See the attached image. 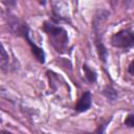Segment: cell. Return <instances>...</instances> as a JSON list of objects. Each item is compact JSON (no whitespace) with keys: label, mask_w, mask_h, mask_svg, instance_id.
Listing matches in <instances>:
<instances>
[{"label":"cell","mask_w":134,"mask_h":134,"mask_svg":"<svg viewBox=\"0 0 134 134\" xmlns=\"http://www.w3.org/2000/svg\"><path fill=\"white\" fill-rule=\"evenodd\" d=\"M8 26H9L12 32H14L15 35H18V36L23 37V38L27 41L28 45L30 46L31 52H32V54L35 55V58L37 59V61H38L39 63H41V64H44V63H45V52H44L43 48L39 47V46L30 39L28 25H27L24 21L18 19L16 16L9 15V17H8Z\"/></svg>","instance_id":"6da1fadb"},{"label":"cell","mask_w":134,"mask_h":134,"mask_svg":"<svg viewBox=\"0 0 134 134\" xmlns=\"http://www.w3.org/2000/svg\"><path fill=\"white\" fill-rule=\"evenodd\" d=\"M44 32L49 39V43L58 52H65L68 46V34L62 26L52 21H45L42 26Z\"/></svg>","instance_id":"7a4b0ae2"},{"label":"cell","mask_w":134,"mask_h":134,"mask_svg":"<svg viewBox=\"0 0 134 134\" xmlns=\"http://www.w3.org/2000/svg\"><path fill=\"white\" fill-rule=\"evenodd\" d=\"M108 16H109L108 12L100 10V12H98V14H96L94 16V19L92 21V30H93V35H94V44H95V48H96V52L98 54V58L103 63H107L108 50H107V48H106V46L104 45V42H103V37L100 35V31H99V24Z\"/></svg>","instance_id":"3957f363"},{"label":"cell","mask_w":134,"mask_h":134,"mask_svg":"<svg viewBox=\"0 0 134 134\" xmlns=\"http://www.w3.org/2000/svg\"><path fill=\"white\" fill-rule=\"evenodd\" d=\"M110 44L119 49H130L134 47V30L121 29L114 32L110 38Z\"/></svg>","instance_id":"277c9868"},{"label":"cell","mask_w":134,"mask_h":134,"mask_svg":"<svg viewBox=\"0 0 134 134\" xmlns=\"http://www.w3.org/2000/svg\"><path fill=\"white\" fill-rule=\"evenodd\" d=\"M91 105H92L91 92L90 91H85L82 94V96L79 98V100H77V103L74 107V110L77 113H83V112L88 111L91 108Z\"/></svg>","instance_id":"5b68a950"},{"label":"cell","mask_w":134,"mask_h":134,"mask_svg":"<svg viewBox=\"0 0 134 134\" xmlns=\"http://www.w3.org/2000/svg\"><path fill=\"white\" fill-rule=\"evenodd\" d=\"M83 71H84V74H85V77L87 80L88 83L90 84H94L96 81H97V73L96 71L90 67L88 64H83Z\"/></svg>","instance_id":"8992f818"},{"label":"cell","mask_w":134,"mask_h":134,"mask_svg":"<svg viewBox=\"0 0 134 134\" xmlns=\"http://www.w3.org/2000/svg\"><path fill=\"white\" fill-rule=\"evenodd\" d=\"M102 94H103L108 100H110V102H114V100H116L117 97H118V92H117V90H116L115 88H113L112 86H106V87L103 89Z\"/></svg>","instance_id":"52a82bcc"},{"label":"cell","mask_w":134,"mask_h":134,"mask_svg":"<svg viewBox=\"0 0 134 134\" xmlns=\"http://www.w3.org/2000/svg\"><path fill=\"white\" fill-rule=\"evenodd\" d=\"M8 65H9V57L8 53L6 52L4 46H1V59H0V67L3 72L8 71Z\"/></svg>","instance_id":"ba28073f"},{"label":"cell","mask_w":134,"mask_h":134,"mask_svg":"<svg viewBox=\"0 0 134 134\" xmlns=\"http://www.w3.org/2000/svg\"><path fill=\"white\" fill-rule=\"evenodd\" d=\"M111 119H112V118L110 117L109 119H107V120H105V121L100 122V124L96 127V129H95L93 132H90V133H83V134H105L106 128H107V126L110 124Z\"/></svg>","instance_id":"9c48e42d"},{"label":"cell","mask_w":134,"mask_h":134,"mask_svg":"<svg viewBox=\"0 0 134 134\" xmlns=\"http://www.w3.org/2000/svg\"><path fill=\"white\" fill-rule=\"evenodd\" d=\"M124 125L127 128H134V113H130L126 116L124 120Z\"/></svg>","instance_id":"30bf717a"},{"label":"cell","mask_w":134,"mask_h":134,"mask_svg":"<svg viewBox=\"0 0 134 134\" xmlns=\"http://www.w3.org/2000/svg\"><path fill=\"white\" fill-rule=\"evenodd\" d=\"M128 72H129V74H131L132 76H134V60L129 64V66H128Z\"/></svg>","instance_id":"8fae6325"},{"label":"cell","mask_w":134,"mask_h":134,"mask_svg":"<svg viewBox=\"0 0 134 134\" xmlns=\"http://www.w3.org/2000/svg\"><path fill=\"white\" fill-rule=\"evenodd\" d=\"M1 134H13V133H10V132H8V131H6V130H2V131H1Z\"/></svg>","instance_id":"7c38bea8"}]
</instances>
